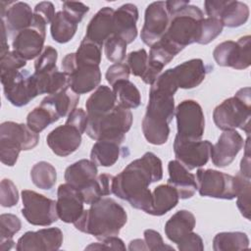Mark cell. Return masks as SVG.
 I'll use <instances>...</instances> for the list:
<instances>
[{
  "instance_id": "6da1fadb",
  "label": "cell",
  "mask_w": 251,
  "mask_h": 251,
  "mask_svg": "<svg viewBox=\"0 0 251 251\" xmlns=\"http://www.w3.org/2000/svg\"><path fill=\"white\" fill-rule=\"evenodd\" d=\"M162 177V161L154 153L146 152L114 176L112 192L127 201L134 209L148 214L152 204V192L148 187L151 183L161 180Z\"/></svg>"
},
{
  "instance_id": "7a4b0ae2",
  "label": "cell",
  "mask_w": 251,
  "mask_h": 251,
  "mask_svg": "<svg viewBox=\"0 0 251 251\" xmlns=\"http://www.w3.org/2000/svg\"><path fill=\"white\" fill-rule=\"evenodd\" d=\"M126 222L127 215L124 207L110 197H103L83 211L74 225L77 230L103 240L118 235Z\"/></svg>"
},
{
  "instance_id": "3957f363",
  "label": "cell",
  "mask_w": 251,
  "mask_h": 251,
  "mask_svg": "<svg viewBox=\"0 0 251 251\" xmlns=\"http://www.w3.org/2000/svg\"><path fill=\"white\" fill-rule=\"evenodd\" d=\"M174 94L151 85L146 113L142 120V131L146 140L153 145H162L170 135L169 124L175 116Z\"/></svg>"
},
{
  "instance_id": "277c9868",
  "label": "cell",
  "mask_w": 251,
  "mask_h": 251,
  "mask_svg": "<svg viewBox=\"0 0 251 251\" xmlns=\"http://www.w3.org/2000/svg\"><path fill=\"white\" fill-rule=\"evenodd\" d=\"M203 19L202 10L188 4L170 16L168 28L161 39L179 53L187 45L197 43Z\"/></svg>"
},
{
  "instance_id": "5b68a950",
  "label": "cell",
  "mask_w": 251,
  "mask_h": 251,
  "mask_svg": "<svg viewBox=\"0 0 251 251\" xmlns=\"http://www.w3.org/2000/svg\"><path fill=\"white\" fill-rule=\"evenodd\" d=\"M251 89L240 88L232 97L218 105L213 112V120L218 128L229 130L240 128L250 133L251 118Z\"/></svg>"
},
{
  "instance_id": "8992f818",
  "label": "cell",
  "mask_w": 251,
  "mask_h": 251,
  "mask_svg": "<svg viewBox=\"0 0 251 251\" xmlns=\"http://www.w3.org/2000/svg\"><path fill=\"white\" fill-rule=\"evenodd\" d=\"M39 141L38 133L32 131L26 125L15 122H4L0 126V160L13 167L22 150L34 148Z\"/></svg>"
},
{
  "instance_id": "52a82bcc",
  "label": "cell",
  "mask_w": 251,
  "mask_h": 251,
  "mask_svg": "<svg viewBox=\"0 0 251 251\" xmlns=\"http://www.w3.org/2000/svg\"><path fill=\"white\" fill-rule=\"evenodd\" d=\"M132 114L120 105L106 115L88 119L86 134L94 140H112L123 143L126 133L130 129Z\"/></svg>"
},
{
  "instance_id": "ba28073f",
  "label": "cell",
  "mask_w": 251,
  "mask_h": 251,
  "mask_svg": "<svg viewBox=\"0 0 251 251\" xmlns=\"http://www.w3.org/2000/svg\"><path fill=\"white\" fill-rule=\"evenodd\" d=\"M0 75L5 97L12 105L16 107L25 106L39 95L35 77L26 70Z\"/></svg>"
},
{
  "instance_id": "9c48e42d",
  "label": "cell",
  "mask_w": 251,
  "mask_h": 251,
  "mask_svg": "<svg viewBox=\"0 0 251 251\" xmlns=\"http://www.w3.org/2000/svg\"><path fill=\"white\" fill-rule=\"evenodd\" d=\"M196 179L201 196L231 200L237 195V179L233 176L212 169H199Z\"/></svg>"
},
{
  "instance_id": "30bf717a",
  "label": "cell",
  "mask_w": 251,
  "mask_h": 251,
  "mask_svg": "<svg viewBox=\"0 0 251 251\" xmlns=\"http://www.w3.org/2000/svg\"><path fill=\"white\" fill-rule=\"evenodd\" d=\"M22 214L29 224L47 226L59 219L55 200L28 189L22 191Z\"/></svg>"
},
{
  "instance_id": "8fae6325",
  "label": "cell",
  "mask_w": 251,
  "mask_h": 251,
  "mask_svg": "<svg viewBox=\"0 0 251 251\" xmlns=\"http://www.w3.org/2000/svg\"><path fill=\"white\" fill-rule=\"evenodd\" d=\"M175 115L177 126L176 136L193 141L201 140L205 129V118L198 102L191 99L181 101L176 106Z\"/></svg>"
},
{
  "instance_id": "7c38bea8",
  "label": "cell",
  "mask_w": 251,
  "mask_h": 251,
  "mask_svg": "<svg viewBox=\"0 0 251 251\" xmlns=\"http://www.w3.org/2000/svg\"><path fill=\"white\" fill-rule=\"evenodd\" d=\"M62 69L69 75L70 88L77 94L92 91L101 81V72L97 65L76 64L74 53H70L62 60Z\"/></svg>"
},
{
  "instance_id": "4fadbf2b",
  "label": "cell",
  "mask_w": 251,
  "mask_h": 251,
  "mask_svg": "<svg viewBox=\"0 0 251 251\" xmlns=\"http://www.w3.org/2000/svg\"><path fill=\"white\" fill-rule=\"evenodd\" d=\"M250 47L251 37L245 35L236 42L226 40L218 44L213 51V57L219 66L244 70L251 64Z\"/></svg>"
},
{
  "instance_id": "5bb4252c",
  "label": "cell",
  "mask_w": 251,
  "mask_h": 251,
  "mask_svg": "<svg viewBox=\"0 0 251 251\" xmlns=\"http://www.w3.org/2000/svg\"><path fill=\"white\" fill-rule=\"evenodd\" d=\"M46 24L33 17L30 26L18 32L12 42L13 49L25 61L34 59L42 53L46 35Z\"/></svg>"
},
{
  "instance_id": "9a60e30c",
  "label": "cell",
  "mask_w": 251,
  "mask_h": 251,
  "mask_svg": "<svg viewBox=\"0 0 251 251\" xmlns=\"http://www.w3.org/2000/svg\"><path fill=\"white\" fill-rule=\"evenodd\" d=\"M204 7L209 18L220 20L227 27H238L249 18L248 6L236 0H207Z\"/></svg>"
},
{
  "instance_id": "2e32d148",
  "label": "cell",
  "mask_w": 251,
  "mask_h": 251,
  "mask_svg": "<svg viewBox=\"0 0 251 251\" xmlns=\"http://www.w3.org/2000/svg\"><path fill=\"white\" fill-rule=\"evenodd\" d=\"M213 144L209 140H187L177 136L174 141L176 158L188 171L206 165L210 159Z\"/></svg>"
},
{
  "instance_id": "e0dca14e",
  "label": "cell",
  "mask_w": 251,
  "mask_h": 251,
  "mask_svg": "<svg viewBox=\"0 0 251 251\" xmlns=\"http://www.w3.org/2000/svg\"><path fill=\"white\" fill-rule=\"evenodd\" d=\"M170 23V16L164 1L152 2L145 10L144 25L140 38L148 46H152L165 34Z\"/></svg>"
},
{
  "instance_id": "ac0fdd59",
  "label": "cell",
  "mask_w": 251,
  "mask_h": 251,
  "mask_svg": "<svg viewBox=\"0 0 251 251\" xmlns=\"http://www.w3.org/2000/svg\"><path fill=\"white\" fill-rule=\"evenodd\" d=\"M63 243V232L58 227L42 228L36 231H26L17 242L18 251L58 250Z\"/></svg>"
},
{
  "instance_id": "d6986e66",
  "label": "cell",
  "mask_w": 251,
  "mask_h": 251,
  "mask_svg": "<svg viewBox=\"0 0 251 251\" xmlns=\"http://www.w3.org/2000/svg\"><path fill=\"white\" fill-rule=\"evenodd\" d=\"M245 141L235 129L224 130L216 144L212 146V162L216 167L225 168L230 165L239 151L244 147Z\"/></svg>"
},
{
  "instance_id": "ffe728a7",
  "label": "cell",
  "mask_w": 251,
  "mask_h": 251,
  "mask_svg": "<svg viewBox=\"0 0 251 251\" xmlns=\"http://www.w3.org/2000/svg\"><path fill=\"white\" fill-rule=\"evenodd\" d=\"M1 22L5 25L7 33H18L31 25L33 12L25 2L1 1Z\"/></svg>"
},
{
  "instance_id": "44dd1931",
  "label": "cell",
  "mask_w": 251,
  "mask_h": 251,
  "mask_svg": "<svg viewBox=\"0 0 251 251\" xmlns=\"http://www.w3.org/2000/svg\"><path fill=\"white\" fill-rule=\"evenodd\" d=\"M83 200L79 191L69 183L59 185L57 190V212L59 219L74 224L83 213Z\"/></svg>"
},
{
  "instance_id": "7402d4cb",
  "label": "cell",
  "mask_w": 251,
  "mask_h": 251,
  "mask_svg": "<svg viewBox=\"0 0 251 251\" xmlns=\"http://www.w3.org/2000/svg\"><path fill=\"white\" fill-rule=\"evenodd\" d=\"M81 135L75 126L65 124L50 131L46 137V142L54 154L67 157L78 149L81 144Z\"/></svg>"
},
{
  "instance_id": "603a6c76",
  "label": "cell",
  "mask_w": 251,
  "mask_h": 251,
  "mask_svg": "<svg viewBox=\"0 0 251 251\" xmlns=\"http://www.w3.org/2000/svg\"><path fill=\"white\" fill-rule=\"evenodd\" d=\"M210 69L203 60L191 59L172 69V74L178 88L191 89L201 84Z\"/></svg>"
},
{
  "instance_id": "cb8c5ba5",
  "label": "cell",
  "mask_w": 251,
  "mask_h": 251,
  "mask_svg": "<svg viewBox=\"0 0 251 251\" xmlns=\"http://www.w3.org/2000/svg\"><path fill=\"white\" fill-rule=\"evenodd\" d=\"M137 20L138 10L134 4L126 3L122 5L114 13V34L124 39L126 44L133 42L137 36Z\"/></svg>"
},
{
  "instance_id": "d4e9b609",
  "label": "cell",
  "mask_w": 251,
  "mask_h": 251,
  "mask_svg": "<svg viewBox=\"0 0 251 251\" xmlns=\"http://www.w3.org/2000/svg\"><path fill=\"white\" fill-rule=\"evenodd\" d=\"M114 13L115 10L111 7L100 9L90 20L84 38L102 47L105 41L114 34Z\"/></svg>"
},
{
  "instance_id": "484cf974",
  "label": "cell",
  "mask_w": 251,
  "mask_h": 251,
  "mask_svg": "<svg viewBox=\"0 0 251 251\" xmlns=\"http://www.w3.org/2000/svg\"><path fill=\"white\" fill-rule=\"evenodd\" d=\"M168 184L175 187L180 199L191 198L198 186L195 176L177 160H172L168 165Z\"/></svg>"
},
{
  "instance_id": "4316f807",
  "label": "cell",
  "mask_w": 251,
  "mask_h": 251,
  "mask_svg": "<svg viewBox=\"0 0 251 251\" xmlns=\"http://www.w3.org/2000/svg\"><path fill=\"white\" fill-rule=\"evenodd\" d=\"M97 173V166L91 160L81 159L66 169L65 180L79 191L96 178Z\"/></svg>"
},
{
  "instance_id": "83f0119b",
  "label": "cell",
  "mask_w": 251,
  "mask_h": 251,
  "mask_svg": "<svg viewBox=\"0 0 251 251\" xmlns=\"http://www.w3.org/2000/svg\"><path fill=\"white\" fill-rule=\"evenodd\" d=\"M117 99L113 90L106 86L100 85L88 97L85 103L86 114L88 119L97 118L111 112L117 105Z\"/></svg>"
},
{
  "instance_id": "f1b7e54d",
  "label": "cell",
  "mask_w": 251,
  "mask_h": 251,
  "mask_svg": "<svg viewBox=\"0 0 251 251\" xmlns=\"http://www.w3.org/2000/svg\"><path fill=\"white\" fill-rule=\"evenodd\" d=\"M194 215L187 210H179L174 214L165 225V233L174 243H178L195 227Z\"/></svg>"
},
{
  "instance_id": "f546056e",
  "label": "cell",
  "mask_w": 251,
  "mask_h": 251,
  "mask_svg": "<svg viewBox=\"0 0 251 251\" xmlns=\"http://www.w3.org/2000/svg\"><path fill=\"white\" fill-rule=\"evenodd\" d=\"M178 193L170 184H161L155 187L152 193V204L148 212L152 216H163L178 203Z\"/></svg>"
},
{
  "instance_id": "4dcf8cb0",
  "label": "cell",
  "mask_w": 251,
  "mask_h": 251,
  "mask_svg": "<svg viewBox=\"0 0 251 251\" xmlns=\"http://www.w3.org/2000/svg\"><path fill=\"white\" fill-rule=\"evenodd\" d=\"M78 101L79 94L68 87L57 93L47 95L40 104L49 107L59 118H62L68 116L73 110H75Z\"/></svg>"
},
{
  "instance_id": "1f68e13d",
  "label": "cell",
  "mask_w": 251,
  "mask_h": 251,
  "mask_svg": "<svg viewBox=\"0 0 251 251\" xmlns=\"http://www.w3.org/2000/svg\"><path fill=\"white\" fill-rule=\"evenodd\" d=\"M121 143L112 140H97L91 149L90 160L96 166L111 167L120 158L124 148Z\"/></svg>"
},
{
  "instance_id": "d6a6232c",
  "label": "cell",
  "mask_w": 251,
  "mask_h": 251,
  "mask_svg": "<svg viewBox=\"0 0 251 251\" xmlns=\"http://www.w3.org/2000/svg\"><path fill=\"white\" fill-rule=\"evenodd\" d=\"M39 95L40 94H54L61 90L70 87L69 75L64 72H59L58 68L44 74H33Z\"/></svg>"
},
{
  "instance_id": "836d02e7",
  "label": "cell",
  "mask_w": 251,
  "mask_h": 251,
  "mask_svg": "<svg viewBox=\"0 0 251 251\" xmlns=\"http://www.w3.org/2000/svg\"><path fill=\"white\" fill-rule=\"evenodd\" d=\"M114 176L109 174H101L96 176L88 185L79 190L82 200L85 204L91 205L104 196L110 195L112 192V182Z\"/></svg>"
},
{
  "instance_id": "e575fe53",
  "label": "cell",
  "mask_w": 251,
  "mask_h": 251,
  "mask_svg": "<svg viewBox=\"0 0 251 251\" xmlns=\"http://www.w3.org/2000/svg\"><path fill=\"white\" fill-rule=\"evenodd\" d=\"M113 92L118 105L126 109H135L141 103V96L138 88L128 79L119 80L113 85Z\"/></svg>"
},
{
  "instance_id": "d590c367",
  "label": "cell",
  "mask_w": 251,
  "mask_h": 251,
  "mask_svg": "<svg viewBox=\"0 0 251 251\" xmlns=\"http://www.w3.org/2000/svg\"><path fill=\"white\" fill-rule=\"evenodd\" d=\"M249 248V238L245 232H220L213 239L215 251H235Z\"/></svg>"
},
{
  "instance_id": "8d00e7d4",
  "label": "cell",
  "mask_w": 251,
  "mask_h": 251,
  "mask_svg": "<svg viewBox=\"0 0 251 251\" xmlns=\"http://www.w3.org/2000/svg\"><path fill=\"white\" fill-rule=\"evenodd\" d=\"M77 24L63 11L56 13L50 25L51 36L58 43L69 42L75 34Z\"/></svg>"
},
{
  "instance_id": "74e56055",
  "label": "cell",
  "mask_w": 251,
  "mask_h": 251,
  "mask_svg": "<svg viewBox=\"0 0 251 251\" xmlns=\"http://www.w3.org/2000/svg\"><path fill=\"white\" fill-rule=\"evenodd\" d=\"M60 118L56 113L45 105H39L30 111L26 117V126L34 132L39 133Z\"/></svg>"
},
{
  "instance_id": "f35d334b",
  "label": "cell",
  "mask_w": 251,
  "mask_h": 251,
  "mask_svg": "<svg viewBox=\"0 0 251 251\" xmlns=\"http://www.w3.org/2000/svg\"><path fill=\"white\" fill-rule=\"evenodd\" d=\"M30 178L33 184L38 188L50 190L56 183L57 173L50 163L40 161L31 168Z\"/></svg>"
},
{
  "instance_id": "ab89813d",
  "label": "cell",
  "mask_w": 251,
  "mask_h": 251,
  "mask_svg": "<svg viewBox=\"0 0 251 251\" xmlns=\"http://www.w3.org/2000/svg\"><path fill=\"white\" fill-rule=\"evenodd\" d=\"M20 219L13 214H2L0 216V250L7 251L14 246L13 236L21 229Z\"/></svg>"
},
{
  "instance_id": "60d3db41",
  "label": "cell",
  "mask_w": 251,
  "mask_h": 251,
  "mask_svg": "<svg viewBox=\"0 0 251 251\" xmlns=\"http://www.w3.org/2000/svg\"><path fill=\"white\" fill-rule=\"evenodd\" d=\"M101 48L99 45L83 38L79 47L74 53L75 63L99 66L101 62Z\"/></svg>"
},
{
  "instance_id": "b9f144b4",
  "label": "cell",
  "mask_w": 251,
  "mask_h": 251,
  "mask_svg": "<svg viewBox=\"0 0 251 251\" xmlns=\"http://www.w3.org/2000/svg\"><path fill=\"white\" fill-rule=\"evenodd\" d=\"M237 179V200L236 205L243 217L250 219V177H246L240 173L235 176Z\"/></svg>"
},
{
  "instance_id": "7bdbcfd3",
  "label": "cell",
  "mask_w": 251,
  "mask_h": 251,
  "mask_svg": "<svg viewBox=\"0 0 251 251\" xmlns=\"http://www.w3.org/2000/svg\"><path fill=\"white\" fill-rule=\"evenodd\" d=\"M126 42L121 37L113 34L104 43L106 58L112 63H122L126 58Z\"/></svg>"
},
{
  "instance_id": "ee69618b",
  "label": "cell",
  "mask_w": 251,
  "mask_h": 251,
  "mask_svg": "<svg viewBox=\"0 0 251 251\" xmlns=\"http://www.w3.org/2000/svg\"><path fill=\"white\" fill-rule=\"evenodd\" d=\"M222 22L215 18H204L200 24V33L197 43L208 44L213 41L223 31Z\"/></svg>"
},
{
  "instance_id": "f6af8a7d",
  "label": "cell",
  "mask_w": 251,
  "mask_h": 251,
  "mask_svg": "<svg viewBox=\"0 0 251 251\" xmlns=\"http://www.w3.org/2000/svg\"><path fill=\"white\" fill-rule=\"evenodd\" d=\"M58 52L52 46H46L34 62V74H44L57 69Z\"/></svg>"
},
{
  "instance_id": "bcb514c9",
  "label": "cell",
  "mask_w": 251,
  "mask_h": 251,
  "mask_svg": "<svg viewBox=\"0 0 251 251\" xmlns=\"http://www.w3.org/2000/svg\"><path fill=\"white\" fill-rule=\"evenodd\" d=\"M147 63L148 54L143 48L130 52L127 56V66L130 70V73L135 76H143L147 69Z\"/></svg>"
},
{
  "instance_id": "7dc6e473",
  "label": "cell",
  "mask_w": 251,
  "mask_h": 251,
  "mask_svg": "<svg viewBox=\"0 0 251 251\" xmlns=\"http://www.w3.org/2000/svg\"><path fill=\"white\" fill-rule=\"evenodd\" d=\"M26 65V61L16 51H9L0 56V75L20 71Z\"/></svg>"
},
{
  "instance_id": "c3c4849f",
  "label": "cell",
  "mask_w": 251,
  "mask_h": 251,
  "mask_svg": "<svg viewBox=\"0 0 251 251\" xmlns=\"http://www.w3.org/2000/svg\"><path fill=\"white\" fill-rule=\"evenodd\" d=\"M19 201V192L17 186L9 178H4L0 183V203L3 207L10 208Z\"/></svg>"
},
{
  "instance_id": "681fc988",
  "label": "cell",
  "mask_w": 251,
  "mask_h": 251,
  "mask_svg": "<svg viewBox=\"0 0 251 251\" xmlns=\"http://www.w3.org/2000/svg\"><path fill=\"white\" fill-rule=\"evenodd\" d=\"M63 12L78 24L84 17V15L89 11L88 6L81 2H75V1H65L62 5Z\"/></svg>"
},
{
  "instance_id": "f907efd6",
  "label": "cell",
  "mask_w": 251,
  "mask_h": 251,
  "mask_svg": "<svg viewBox=\"0 0 251 251\" xmlns=\"http://www.w3.org/2000/svg\"><path fill=\"white\" fill-rule=\"evenodd\" d=\"M129 75H130V70L127 65L123 63H117V64L111 65L107 69L105 77L108 83L113 85L119 80L128 79Z\"/></svg>"
},
{
  "instance_id": "816d5d0a",
  "label": "cell",
  "mask_w": 251,
  "mask_h": 251,
  "mask_svg": "<svg viewBox=\"0 0 251 251\" xmlns=\"http://www.w3.org/2000/svg\"><path fill=\"white\" fill-rule=\"evenodd\" d=\"M144 241L146 243L147 249L151 251L157 250H173L174 248L170 245H166L161 234L154 229H146L144 230Z\"/></svg>"
},
{
  "instance_id": "f5cc1de1",
  "label": "cell",
  "mask_w": 251,
  "mask_h": 251,
  "mask_svg": "<svg viewBox=\"0 0 251 251\" xmlns=\"http://www.w3.org/2000/svg\"><path fill=\"white\" fill-rule=\"evenodd\" d=\"M177 248L180 251H203L204 244L201 236L191 231L177 243Z\"/></svg>"
},
{
  "instance_id": "db71d44e",
  "label": "cell",
  "mask_w": 251,
  "mask_h": 251,
  "mask_svg": "<svg viewBox=\"0 0 251 251\" xmlns=\"http://www.w3.org/2000/svg\"><path fill=\"white\" fill-rule=\"evenodd\" d=\"M87 122H88V117H87L86 112L81 108H78V109L75 108L68 115L66 124H69L73 126H75L82 134L85 132V129L87 126Z\"/></svg>"
},
{
  "instance_id": "11a10c76",
  "label": "cell",
  "mask_w": 251,
  "mask_h": 251,
  "mask_svg": "<svg viewBox=\"0 0 251 251\" xmlns=\"http://www.w3.org/2000/svg\"><path fill=\"white\" fill-rule=\"evenodd\" d=\"M101 249L126 250V246L124 244V241L116 235V236H109L101 240L100 243H92L87 247H85V250H101Z\"/></svg>"
},
{
  "instance_id": "9f6ffc18",
  "label": "cell",
  "mask_w": 251,
  "mask_h": 251,
  "mask_svg": "<svg viewBox=\"0 0 251 251\" xmlns=\"http://www.w3.org/2000/svg\"><path fill=\"white\" fill-rule=\"evenodd\" d=\"M55 15L54 5L48 1H43L36 4L33 10V17L42 20L46 25L51 24Z\"/></svg>"
},
{
  "instance_id": "6f0895ef",
  "label": "cell",
  "mask_w": 251,
  "mask_h": 251,
  "mask_svg": "<svg viewBox=\"0 0 251 251\" xmlns=\"http://www.w3.org/2000/svg\"><path fill=\"white\" fill-rule=\"evenodd\" d=\"M244 155L241 159L240 163V174L246 177H250V142H249V135H247V139L244 144Z\"/></svg>"
},
{
  "instance_id": "680465c9",
  "label": "cell",
  "mask_w": 251,
  "mask_h": 251,
  "mask_svg": "<svg viewBox=\"0 0 251 251\" xmlns=\"http://www.w3.org/2000/svg\"><path fill=\"white\" fill-rule=\"evenodd\" d=\"M166 9L169 14V16H172L173 14L179 11L181 8L189 4V1H183V0H176V1H166Z\"/></svg>"
},
{
  "instance_id": "91938a15",
  "label": "cell",
  "mask_w": 251,
  "mask_h": 251,
  "mask_svg": "<svg viewBox=\"0 0 251 251\" xmlns=\"http://www.w3.org/2000/svg\"><path fill=\"white\" fill-rule=\"evenodd\" d=\"M128 250H148L144 239H133L129 242Z\"/></svg>"
}]
</instances>
